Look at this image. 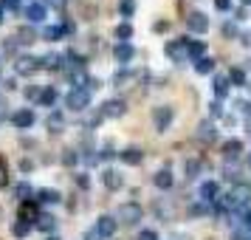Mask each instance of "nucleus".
Here are the masks:
<instances>
[{"label":"nucleus","mask_w":251,"mask_h":240,"mask_svg":"<svg viewBox=\"0 0 251 240\" xmlns=\"http://www.w3.org/2000/svg\"><path fill=\"white\" fill-rule=\"evenodd\" d=\"M138 240H158V232H152V229H141V232H138Z\"/></svg>","instance_id":"obj_37"},{"label":"nucleus","mask_w":251,"mask_h":240,"mask_svg":"<svg viewBox=\"0 0 251 240\" xmlns=\"http://www.w3.org/2000/svg\"><path fill=\"white\" fill-rule=\"evenodd\" d=\"M183 172H186V178H198V172H201V161H183Z\"/></svg>","instance_id":"obj_30"},{"label":"nucleus","mask_w":251,"mask_h":240,"mask_svg":"<svg viewBox=\"0 0 251 240\" xmlns=\"http://www.w3.org/2000/svg\"><path fill=\"white\" fill-rule=\"evenodd\" d=\"M152 184H155L158 189H172L175 178H172V172H170V170H158L155 175H152Z\"/></svg>","instance_id":"obj_18"},{"label":"nucleus","mask_w":251,"mask_h":240,"mask_svg":"<svg viewBox=\"0 0 251 240\" xmlns=\"http://www.w3.org/2000/svg\"><path fill=\"white\" fill-rule=\"evenodd\" d=\"M164 54H167L172 62L183 65V62L189 59V54H186V37H183V40H170V43L164 46Z\"/></svg>","instance_id":"obj_5"},{"label":"nucleus","mask_w":251,"mask_h":240,"mask_svg":"<svg viewBox=\"0 0 251 240\" xmlns=\"http://www.w3.org/2000/svg\"><path fill=\"white\" fill-rule=\"evenodd\" d=\"M85 240H102V238H99V235H96V232H93V229H91V232L85 235Z\"/></svg>","instance_id":"obj_49"},{"label":"nucleus","mask_w":251,"mask_h":240,"mask_svg":"<svg viewBox=\"0 0 251 240\" xmlns=\"http://www.w3.org/2000/svg\"><path fill=\"white\" fill-rule=\"evenodd\" d=\"M25 99H40V88L37 85H28L25 88Z\"/></svg>","instance_id":"obj_38"},{"label":"nucleus","mask_w":251,"mask_h":240,"mask_svg":"<svg viewBox=\"0 0 251 240\" xmlns=\"http://www.w3.org/2000/svg\"><path fill=\"white\" fill-rule=\"evenodd\" d=\"M119 159L125 161V164H130V167H138L141 161H144V150H138V147H127L119 153Z\"/></svg>","instance_id":"obj_13"},{"label":"nucleus","mask_w":251,"mask_h":240,"mask_svg":"<svg viewBox=\"0 0 251 240\" xmlns=\"http://www.w3.org/2000/svg\"><path fill=\"white\" fill-rule=\"evenodd\" d=\"M152 28H155V31H167V28H170V20H158Z\"/></svg>","instance_id":"obj_44"},{"label":"nucleus","mask_w":251,"mask_h":240,"mask_svg":"<svg viewBox=\"0 0 251 240\" xmlns=\"http://www.w3.org/2000/svg\"><path fill=\"white\" fill-rule=\"evenodd\" d=\"M59 54H46V57H40V68H48V71H57L62 62H59Z\"/></svg>","instance_id":"obj_25"},{"label":"nucleus","mask_w":251,"mask_h":240,"mask_svg":"<svg viewBox=\"0 0 251 240\" xmlns=\"http://www.w3.org/2000/svg\"><path fill=\"white\" fill-rule=\"evenodd\" d=\"M59 201H62L59 189H51V187H46V189H40V192H37V204H59Z\"/></svg>","instance_id":"obj_19"},{"label":"nucleus","mask_w":251,"mask_h":240,"mask_svg":"<svg viewBox=\"0 0 251 240\" xmlns=\"http://www.w3.org/2000/svg\"><path fill=\"white\" fill-rule=\"evenodd\" d=\"M186 28L195 34H206L209 31V17L203 12H189L186 14Z\"/></svg>","instance_id":"obj_6"},{"label":"nucleus","mask_w":251,"mask_h":240,"mask_svg":"<svg viewBox=\"0 0 251 240\" xmlns=\"http://www.w3.org/2000/svg\"><path fill=\"white\" fill-rule=\"evenodd\" d=\"M251 204V184H234L226 195H223V201L217 204L220 212H240V209H249Z\"/></svg>","instance_id":"obj_1"},{"label":"nucleus","mask_w":251,"mask_h":240,"mask_svg":"<svg viewBox=\"0 0 251 240\" xmlns=\"http://www.w3.org/2000/svg\"><path fill=\"white\" fill-rule=\"evenodd\" d=\"M215 9L217 12H228L231 9V0H215Z\"/></svg>","instance_id":"obj_42"},{"label":"nucleus","mask_w":251,"mask_h":240,"mask_svg":"<svg viewBox=\"0 0 251 240\" xmlns=\"http://www.w3.org/2000/svg\"><path fill=\"white\" fill-rule=\"evenodd\" d=\"M79 187H82V189H88V187H91V181H88V175H79Z\"/></svg>","instance_id":"obj_48"},{"label":"nucleus","mask_w":251,"mask_h":240,"mask_svg":"<svg viewBox=\"0 0 251 240\" xmlns=\"http://www.w3.org/2000/svg\"><path fill=\"white\" fill-rule=\"evenodd\" d=\"M240 153H243V141L240 138H228L226 144H223V159L226 161H237Z\"/></svg>","instance_id":"obj_15"},{"label":"nucleus","mask_w":251,"mask_h":240,"mask_svg":"<svg viewBox=\"0 0 251 240\" xmlns=\"http://www.w3.org/2000/svg\"><path fill=\"white\" fill-rule=\"evenodd\" d=\"M9 184V164H6V159L0 156V189Z\"/></svg>","instance_id":"obj_35"},{"label":"nucleus","mask_w":251,"mask_h":240,"mask_svg":"<svg viewBox=\"0 0 251 240\" xmlns=\"http://www.w3.org/2000/svg\"><path fill=\"white\" fill-rule=\"evenodd\" d=\"M48 130H51V133H62V116L59 113L48 116Z\"/></svg>","instance_id":"obj_34"},{"label":"nucleus","mask_w":251,"mask_h":240,"mask_svg":"<svg viewBox=\"0 0 251 240\" xmlns=\"http://www.w3.org/2000/svg\"><path fill=\"white\" fill-rule=\"evenodd\" d=\"M25 195H31V187H28V184H20V187H17V198L25 201Z\"/></svg>","instance_id":"obj_40"},{"label":"nucleus","mask_w":251,"mask_h":240,"mask_svg":"<svg viewBox=\"0 0 251 240\" xmlns=\"http://www.w3.org/2000/svg\"><path fill=\"white\" fill-rule=\"evenodd\" d=\"M65 105H68L71 110H76V113L88 110V107H91V91L82 88V85H74L68 91V96H65Z\"/></svg>","instance_id":"obj_3"},{"label":"nucleus","mask_w":251,"mask_h":240,"mask_svg":"<svg viewBox=\"0 0 251 240\" xmlns=\"http://www.w3.org/2000/svg\"><path fill=\"white\" fill-rule=\"evenodd\" d=\"M14 40H17V46H28V43H34V31L31 28H20Z\"/></svg>","instance_id":"obj_32"},{"label":"nucleus","mask_w":251,"mask_h":240,"mask_svg":"<svg viewBox=\"0 0 251 240\" xmlns=\"http://www.w3.org/2000/svg\"><path fill=\"white\" fill-rule=\"evenodd\" d=\"M113 57H116V62H130V59L136 57V48L130 46V43H116V48H113Z\"/></svg>","instance_id":"obj_11"},{"label":"nucleus","mask_w":251,"mask_h":240,"mask_svg":"<svg viewBox=\"0 0 251 240\" xmlns=\"http://www.w3.org/2000/svg\"><path fill=\"white\" fill-rule=\"evenodd\" d=\"M23 14L28 17V20H31V23H43V20H46V6L31 0V3H28V6L23 9Z\"/></svg>","instance_id":"obj_12"},{"label":"nucleus","mask_w":251,"mask_h":240,"mask_svg":"<svg viewBox=\"0 0 251 240\" xmlns=\"http://www.w3.org/2000/svg\"><path fill=\"white\" fill-rule=\"evenodd\" d=\"M93 232H96V235H99V238H113L116 235V220L110 215H102L99 217V220H96V226H93Z\"/></svg>","instance_id":"obj_10"},{"label":"nucleus","mask_w":251,"mask_h":240,"mask_svg":"<svg viewBox=\"0 0 251 240\" xmlns=\"http://www.w3.org/2000/svg\"><path fill=\"white\" fill-rule=\"evenodd\" d=\"M186 54H189V59L198 62L201 57H206V46L201 40H186Z\"/></svg>","instance_id":"obj_20"},{"label":"nucleus","mask_w":251,"mask_h":240,"mask_svg":"<svg viewBox=\"0 0 251 240\" xmlns=\"http://www.w3.org/2000/svg\"><path fill=\"white\" fill-rule=\"evenodd\" d=\"M28 232H31V223H25V220L12 223V235L14 238H28Z\"/></svg>","instance_id":"obj_29"},{"label":"nucleus","mask_w":251,"mask_h":240,"mask_svg":"<svg viewBox=\"0 0 251 240\" xmlns=\"http://www.w3.org/2000/svg\"><path fill=\"white\" fill-rule=\"evenodd\" d=\"M223 34H226V37H234V34H237V28H234L231 23H226V26H223Z\"/></svg>","instance_id":"obj_45"},{"label":"nucleus","mask_w":251,"mask_h":240,"mask_svg":"<svg viewBox=\"0 0 251 240\" xmlns=\"http://www.w3.org/2000/svg\"><path fill=\"white\" fill-rule=\"evenodd\" d=\"M237 107H240V113L251 122V102H237Z\"/></svg>","instance_id":"obj_39"},{"label":"nucleus","mask_w":251,"mask_h":240,"mask_svg":"<svg viewBox=\"0 0 251 240\" xmlns=\"http://www.w3.org/2000/svg\"><path fill=\"white\" fill-rule=\"evenodd\" d=\"M34 226L40 229V232H46V235H48V232H54V229H57V217H54V215H40Z\"/></svg>","instance_id":"obj_22"},{"label":"nucleus","mask_w":251,"mask_h":240,"mask_svg":"<svg viewBox=\"0 0 251 240\" xmlns=\"http://www.w3.org/2000/svg\"><path fill=\"white\" fill-rule=\"evenodd\" d=\"M62 34H65V28H62V26H48V28H43V37H46L48 43H51V40H59Z\"/></svg>","instance_id":"obj_31"},{"label":"nucleus","mask_w":251,"mask_h":240,"mask_svg":"<svg viewBox=\"0 0 251 240\" xmlns=\"http://www.w3.org/2000/svg\"><path fill=\"white\" fill-rule=\"evenodd\" d=\"M102 184L110 189V192H116V189H122V187H125V178H122L116 170H104L102 172Z\"/></svg>","instance_id":"obj_14"},{"label":"nucleus","mask_w":251,"mask_h":240,"mask_svg":"<svg viewBox=\"0 0 251 240\" xmlns=\"http://www.w3.org/2000/svg\"><path fill=\"white\" fill-rule=\"evenodd\" d=\"M201 201H203V204H215L217 201V184L215 181L201 184Z\"/></svg>","instance_id":"obj_17"},{"label":"nucleus","mask_w":251,"mask_h":240,"mask_svg":"<svg viewBox=\"0 0 251 240\" xmlns=\"http://www.w3.org/2000/svg\"><path fill=\"white\" fill-rule=\"evenodd\" d=\"M226 80H228V82H234L237 88H246V85H249V82H246V74H243L240 68H231V71H228Z\"/></svg>","instance_id":"obj_28"},{"label":"nucleus","mask_w":251,"mask_h":240,"mask_svg":"<svg viewBox=\"0 0 251 240\" xmlns=\"http://www.w3.org/2000/svg\"><path fill=\"white\" fill-rule=\"evenodd\" d=\"M37 122V116L31 107H20V110H14L12 113V125L17 127V130H28V127Z\"/></svg>","instance_id":"obj_7"},{"label":"nucleus","mask_w":251,"mask_h":240,"mask_svg":"<svg viewBox=\"0 0 251 240\" xmlns=\"http://www.w3.org/2000/svg\"><path fill=\"white\" fill-rule=\"evenodd\" d=\"M14 71H17L20 77L34 74V71H40V57H17V62H14Z\"/></svg>","instance_id":"obj_9"},{"label":"nucleus","mask_w":251,"mask_h":240,"mask_svg":"<svg viewBox=\"0 0 251 240\" xmlns=\"http://www.w3.org/2000/svg\"><path fill=\"white\" fill-rule=\"evenodd\" d=\"M37 102L46 105V107H51V105L57 102V88H51V85H48L46 91H40V99H37Z\"/></svg>","instance_id":"obj_26"},{"label":"nucleus","mask_w":251,"mask_h":240,"mask_svg":"<svg viewBox=\"0 0 251 240\" xmlns=\"http://www.w3.org/2000/svg\"><path fill=\"white\" fill-rule=\"evenodd\" d=\"M46 3H51L57 12H65V9H68V0H46Z\"/></svg>","instance_id":"obj_41"},{"label":"nucleus","mask_w":251,"mask_h":240,"mask_svg":"<svg viewBox=\"0 0 251 240\" xmlns=\"http://www.w3.org/2000/svg\"><path fill=\"white\" fill-rule=\"evenodd\" d=\"M195 71H198L201 77H206V74H212V71H215V59H212V57H201L198 62H195Z\"/></svg>","instance_id":"obj_24"},{"label":"nucleus","mask_w":251,"mask_h":240,"mask_svg":"<svg viewBox=\"0 0 251 240\" xmlns=\"http://www.w3.org/2000/svg\"><path fill=\"white\" fill-rule=\"evenodd\" d=\"M215 133H217V130H215V125H212L209 119L198 125V138H201V141H212V138H215Z\"/></svg>","instance_id":"obj_21"},{"label":"nucleus","mask_w":251,"mask_h":240,"mask_svg":"<svg viewBox=\"0 0 251 240\" xmlns=\"http://www.w3.org/2000/svg\"><path fill=\"white\" fill-rule=\"evenodd\" d=\"M119 12H122V17H133L136 14V0H122L119 3Z\"/></svg>","instance_id":"obj_33"},{"label":"nucleus","mask_w":251,"mask_h":240,"mask_svg":"<svg viewBox=\"0 0 251 240\" xmlns=\"http://www.w3.org/2000/svg\"><path fill=\"white\" fill-rule=\"evenodd\" d=\"M209 110H212V116H223V105H220V102H212V105H209Z\"/></svg>","instance_id":"obj_43"},{"label":"nucleus","mask_w":251,"mask_h":240,"mask_svg":"<svg viewBox=\"0 0 251 240\" xmlns=\"http://www.w3.org/2000/svg\"><path fill=\"white\" fill-rule=\"evenodd\" d=\"M46 240H57V238H46Z\"/></svg>","instance_id":"obj_52"},{"label":"nucleus","mask_w":251,"mask_h":240,"mask_svg":"<svg viewBox=\"0 0 251 240\" xmlns=\"http://www.w3.org/2000/svg\"><path fill=\"white\" fill-rule=\"evenodd\" d=\"M113 156H116V153H113V147H104V150H102V159H104V161H110Z\"/></svg>","instance_id":"obj_47"},{"label":"nucleus","mask_w":251,"mask_h":240,"mask_svg":"<svg viewBox=\"0 0 251 240\" xmlns=\"http://www.w3.org/2000/svg\"><path fill=\"white\" fill-rule=\"evenodd\" d=\"M127 113V102L125 99H107L102 105V119H119Z\"/></svg>","instance_id":"obj_8"},{"label":"nucleus","mask_w":251,"mask_h":240,"mask_svg":"<svg viewBox=\"0 0 251 240\" xmlns=\"http://www.w3.org/2000/svg\"><path fill=\"white\" fill-rule=\"evenodd\" d=\"M141 215H144L141 204H136V201H127V204H119V209H116V217H113V220L125 223V226H136L138 220H141Z\"/></svg>","instance_id":"obj_2"},{"label":"nucleus","mask_w":251,"mask_h":240,"mask_svg":"<svg viewBox=\"0 0 251 240\" xmlns=\"http://www.w3.org/2000/svg\"><path fill=\"white\" fill-rule=\"evenodd\" d=\"M20 170H23V172H31V170H34V164H31L28 159H23V161H20Z\"/></svg>","instance_id":"obj_46"},{"label":"nucleus","mask_w":251,"mask_h":240,"mask_svg":"<svg viewBox=\"0 0 251 240\" xmlns=\"http://www.w3.org/2000/svg\"><path fill=\"white\" fill-rule=\"evenodd\" d=\"M243 6H251V0H243Z\"/></svg>","instance_id":"obj_51"},{"label":"nucleus","mask_w":251,"mask_h":240,"mask_svg":"<svg viewBox=\"0 0 251 240\" xmlns=\"http://www.w3.org/2000/svg\"><path fill=\"white\" fill-rule=\"evenodd\" d=\"M40 217V209H37L34 201H23L20 204V220H25V223H31V220H37Z\"/></svg>","instance_id":"obj_16"},{"label":"nucleus","mask_w":251,"mask_h":240,"mask_svg":"<svg viewBox=\"0 0 251 240\" xmlns=\"http://www.w3.org/2000/svg\"><path fill=\"white\" fill-rule=\"evenodd\" d=\"M249 167H251V159H249Z\"/></svg>","instance_id":"obj_53"},{"label":"nucleus","mask_w":251,"mask_h":240,"mask_svg":"<svg viewBox=\"0 0 251 240\" xmlns=\"http://www.w3.org/2000/svg\"><path fill=\"white\" fill-rule=\"evenodd\" d=\"M0 23H3V6H0Z\"/></svg>","instance_id":"obj_50"},{"label":"nucleus","mask_w":251,"mask_h":240,"mask_svg":"<svg viewBox=\"0 0 251 240\" xmlns=\"http://www.w3.org/2000/svg\"><path fill=\"white\" fill-rule=\"evenodd\" d=\"M130 37H133V26L130 23H119L116 26V40H119V43H127Z\"/></svg>","instance_id":"obj_27"},{"label":"nucleus","mask_w":251,"mask_h":240,"mask_svg":"<svg viewBox=\"0 0 251 240\" xmlns=\"http://www.w3.org/2000/svg\"><path fill=\"white\" fill-rule=\"evenodd\" d=\"M76 161H79V156H76V150H65V153H62V164H65V167H74Z\"/></svg>","instance_id":"obj_36"},{"label":"nucleus","mask_w":251,"mask_h":240,"mask_svg":"<svg viewBox=\"0 0 251 240\" xmlns=\"http://www.w3.org/2000/svg\"><path fill=\"white\" fill-rule=\"evenodd\" d=\"M215 96H217V102H223L228 96V80L226 77H215Z\"/></svg>","instance_id":"obj_23"},{"label":"nucleus","mask_w":251,"mask_h":240,"mask_svg":"<svg viewBox=\"0 0 251 240\" xmlns=\"http://www.w3.org/2000/svg\"><path fill=\"white\" fill-rule=\"evenodd\" d=\"M172 119H175V110H172L170 105H158V107L152 110V125H155V130H158V133L170 130Z\"/></svg>","instance_id":"obj_4"}]
</instances>
